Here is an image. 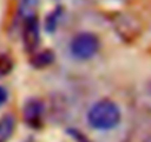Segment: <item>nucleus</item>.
<instances>
[{
  "mask_svg": "<svg viewBox=\"0 0 151 142\" xmlns=\"http://www.w3.org/2000/svg\"><path fill=\"white\" fill-rule=\"evenodd\" d=\"M120 120L122 111L111 99H101L88 111V123L96 130H111L119 126Z\"/></svg>",
  "mask_w": 151,
  "mask_h": 142,
  "instance_id": "nucleus-1",
  "label": "nucleus"
},
{
  "mask_svg": "<svg viewBox=\"0 0 151 142\" xmlns=\"http://www.w3.org/2000/svg\"><path fill=\"white\" fill-rule=\"evenodd\" d=\"M55 61V53L50 49H43V50H36L31 56V67L37 68V70H43L47 68L49 65H52Z\"/></svg>",
  "mask_w": 151,
  "mask_h": 142,
  "instance_id": "nucleus-6",
  "label": "nucleus"
},
{
  "mask_svg": "<svg viewBox=\"0 0 151 142\" xmlns=\"http://www.w3.org/2000/svg\"><path fill=\"white\" fill-rule=\"evenodd\" d=\"M45 104L39 98H30L22 107V118L31 129H39L43 124Z\"/></svg>",
  "mask_w": 151,
  "mask_h": 142,
  "instance_id": "nucleus-4",
  "label": "nucleus"
},
{
  "mask_svg": "<svg viewBox=\"0 0 151 142\" xmlns=\"http://www.w3.org/2000/svg\"><path fill=\"white\" fill-rule=\"evenodd\" d=\"M14 70V59L8 53L0 52V77H5L12 73Z\"/></svg>",
  "mask_w": 151,
  "mask_h": 142,
  "instance_id": "nucleus-9",
  "label": "nucleus"
},
{
  "mask_svg": "<svg viewBox=\"0 0 151 142\" xmlns=\"http://www.w3.org/2000/svg\"><path fill=\"white\" fill-rule=\"evenodd\" d=\"M8 90L3 87V86H0V107H2L6 101H8Z\"/></svg>",
  "mask_w": 151,
  "mask_h": 142,
  "instance_id": "nucleus-10",
  "label": "nucleus"
},
{
  "mask_svg": "<svg viewBox=\"0 0 151 142\" xmlns=\"http://www.w3.org/2000/svg\"><path fill=\"white\" fill-rule=\"evenodd\" d=\"M22 44L28 53H34L40 46V24L37 16L22 19Z\"/></svg>",
  "mask_w": 151,
  "mask_h": 142,
  "instance_id": "nucleus-3",
  "label": "nucleus"
},
{
  "mask_svg": "<svg viewBox=\"0 0 151 142\" xmlns=\"http://www.w3.org/2000/svg\"><path fill=\"white\" fill-rule=\"evenodd\" d=\"M17 129V118L14 114L8 113L0 117V142H9Z\"/></svg>",
  "mask_w": 151,
  "mask_h": 142,
  "instance_id": "nucleus-5",
  "label": "nucleus"
},
{
  "mask_svg": "<svg viewBox=\"0 0 151 142\" xmlns=\"http://www.w3.org/2000/svg\"><path fill=\"white\" fill-rule=\"evenodd\" d=\"M99 47H101V42H99L98 36L93 33H89V31L76 34L70 42L71 55L76 59H82V61H88V59L93 58L98 53Z\"/></svg>",
  "mask_w": 151,
  "mask_h": 142,
  "instance_id": "nucleus-2",
  "label": "nucleus"
},
{
  "mask_svg": "<svg viewBox=\"0 0 151 142\" xmlns=\"http://www.w3.org/2000/svg\"><path fill=\"white\" fill-rule=\"evenodd\" d=\"M40 5V0H19L18 3V15L21 19L36 16V11Z\"/></svg>",
  "mask_w": 151,
  "mask_h": 142,
  "instance_id": "nucleus-7",
  "label": "nucleus"
},
{
  "mask_svg": "<svg viewBox=\"0 0 151 142\" xmlns=\"http://www.w3.org/2000/svg\"><path fill=\"white\" fill-rule=\"evenodd\" d=\"M64 9L62 8H55L47 16H46V30L49 31V33H52V31H55L56 28H58V25H59V21H61V16H62V12Z\"/></svg>",
  "mask_w": 151,
  "mask_h": 142,
  "instance_id": "nucleus-8",
  "label": "nucleus"
}]
</instances>
